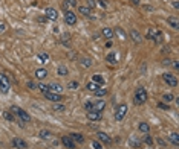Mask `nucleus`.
I'll return each mask as SVG.
<instances>
[{"label": "nucleus", "mask_w": 179, "mask_h": 149, "mask_svg": "<svg viewBox=\"0 0 179 149\" xmlns=\"http://www.w3.org/2000/svg\"><path fill=\"white\" fill-rule=\"evenodd\" d=\"M145 38H147V40H152V41H155V43H161L162 38H164V35H162V32L159 31V29H156V28H149L147 33H145Z\"/></svg>", "instance_id": "obj_1"}, {"label": "nucleus", "mask_w": 179, "mask_h": 149, "mask_svg": "<svg viewBox=\"0 0 179 149\" xmlns=\"http://www.w3.org/2000/svg\"><path fill=\"white\" fill-rule=\"evenodd\" d=\"M145 100H147V91H145L144 87H138L136 91H135V104L142 105Z\"/></svg>", "instance_id": "obj_2"}, {"label": "nucleus", "mask_w": 179, "mask_h": 149, "mask_svg": "<svg viewBox=\"0 0 179 149\" xmlns=\"http://www.w3.org/2000/svg\"><path fill=\"white\" fill-rule=\"evenodd\" d=\"M64 23L68 26H75L77 24V14L72 12L70 9H68L64 12Z\"/></svg>", "instance_id": "obj_3"}, {"label": "nucleus", "mask_w": 179, "mask_h": 149, "mask_svg": "<svg viewBox=\"0 0 179 149\" xmlns=\"http://www.w3.org/2000/svg\"><path fill=\"white\" fill-rule=\"evenodd\" d=\"M127 110H129V107L125 105V104H121L118 108H116V111H115V120L119 122V120H123L125 117V114H127Z\"/></svg>", "instance_id": "obj_4"}, {"label": "nucleus", "mask_w": 179, "mask_h": 149, "mask_svg": "<svg viewBox=\"0 0 179 149\" xmlns=\"http://www.w3.org/2000/svg\"><path fill=\"white\" fill-rule=\"evenodd\" d=\"M9 88H11L9 79L6 78L5 73H0V91H2V93H8Z\"/></svg>", "instance_id": "obj_5"}, {"label": "nucleus", "mask_w": 179, "mask_h": 149, "mask_svg": "<svg viewBox=\"0 0 179 149\" xmlns=\"http://www.w3.org/2000/svg\"><path fill=\"white\" fill-rule=\"evenodd\" d=\"M12 111H14L17 116L20 117V120L22 122H31V116L28 113H26L25 110H22V108H18V107H12Z\"/></svg>", "instance_id": "obj_6"}, {"label": "nucleus", "mask_w": 179, "mask_h": 149, "mask_svg": "<svg viewBox=\"0 0 179 149\" xmlns=\"http://www.w3.org/2000/svg\"><path fill=\"white\" fill-rule=\"evenodd\" d=\"M162 79H164L170 87H176V85H178V79L175 78V74H171V73H162Z\"/></svg>", "instance_id": "obj_7"}, {"label": "nucleus", "mask_w": 179, "mask_h": 149, "mask_svg": "<svg viewBox=\"0 0 179 149\" xmlns=\"http://www.w3.org/2000/svg\"><path fill=\"white\" fill-rule=\"evenodd\" d=\"M44 15H46V18L52 20V22L58 20V12H57V9H54V8H46V9H44Z\"/></svg>", "instance_id": "obj_8"}, {"label": "nucleus", "mask_w": 179, "mask_h": 149, "mask_svg": "<svg viewBox=\"0 0 179 149\" xmlns=\"http://www.w3.org/2000/svg\"><path fill=\"white\" fill-rule=\"evenodd\" d=\"M12 148H17V149H26L28 148V143L23 140V139H18V137H16V139H12Z\"/></svg>", "instance_id": "obj_9"}, {"label": "nucleus", "mask_w": 179, "mask_h": 149, "mask_svg": "<svg viewBox=\"0 0 179 149\" xmlns=\"http://www.w3.org/2000/svg\"><path fill=\"white\" fill-rule=\"evenodd\" d=\"M44 94V97L46 99H49V100H52V102H60L63 97L60 96V93H54V91H46V93H43Z\"/></svg>", "instance_id": "obj_10"}, {"label": "nucleus", "mask_w": 179, "mask_h": 149, "mask_svg": "<svg viewBox=\"0 0 179 149\" xmlns=\"http://www.w3.org/2000/svg\"><path fill=\"white\" fill-rule=\"evenodd\" d=\"M61 143L68 149H75V141L72 140L69 135H63V137H61Z\"/></svg>", "instance_id": "obj_11"}, {"label": "nucleus", "mask_w": 179, "mask_h": 149, "mask_svg": "<svg viewBox=\"0 0 179 149\" xmlns=\"http://www.w3.org/2000/svg\"><path fill=\"white\" fill-rule=\"evenodd\" d=\"M101 113H98V111H95V110H90V111H87V119L90 120V122H98V120H101Z\"/></svg>", "instance_id": "obj_12"}, {"label": "nucleus", "mask_w": 179, "mask_h": 149, "mask_svg": "<svg viewBox=\"0 0 179 149\" xmlns=\"http://www.w3.org/2000/svg\"><path fill=\"white\" fill-rule=\"evenodd\" d=\"M106 61H107L109 64H116V63H118V53H116L115 50L109 52L107 55H106Z\"/></svg>", "instance_id": "obj_13"}, {"label": "nucleus", "mask_w": 179, "mask_h": 149, "mask_svg": "<svg viewBox=\"0 0 179 149\" xmlns=\"http://www.w3.org/2000/svg\"><path fill=\"white\" fill-rule=\"evenodd\" d=\"M106 100L104 99H98L97 102H94V110L95 111H98V113H101V111H104V108H106Z\"/></svg>", "instance_id": "obj_14"}, {"label": "nucleus", "mask_w": 179, "mask_h": 149, "mask_svg": "<svg viewBox=\"0 0 179 149\" xmlns=\"http://www.w3.org/2000/svg\"><path fill=\"white\" fill-rule=\"evenodd\" d=\"M130 37H132V40H133L136 44H139V43L142 41V35H141V33H139L136 29H132V31H130Z\"/></svg>", "instance_id": "obj_15"}, {"label": "nucleus", "mask_w": 179, "mask_h": 149, "mask_svg": "<svg viewBox=\"0 0 179 149\" xmlns=\"http://www.w3.org/2000/svg\"><path fill=\"white\" fill-rule=\"evenodd\" d=\"M97 135H98V139L101 140L103 143H107V145H109L110 141H112V139H110V135H109V134H106V132H103V131H99V132H98Z\"/></svg>", "instance_id": "obj_16"}, {"label": "nucleus", "mask_w": 179, "mask_h": 149, "mask_svg": "<svg viewBox=\"0 0 179 149\" xmlns=\"http://www.w3.org/2000/svg\"><path fill=\"white\" fill-rule=\"evenodd\" d=\"M34 74H35V78H37V79L42 81V79H44L46 76H48V70H46V69H37Z\"/></svg>", "instance_id": "obj_17"}, {"label": "nucleus", "mask_w": 179, "mask_h": 149, "mask_svg": "<svg viewBox=\"0 0 179 149\" xmlns=\"http://www.w3.org/2000/svg\"><path fill=\"white\" fill-rule=\"evenodd\" d=\"M69 137H70L72 140H74L75 143H84V137H83L81 134H78V132H72V134L69 135Z\"/></svg>", "instance_id": "obj_18"}, {"label": "nucleus", "mask_w": 179, "mask_h": 149, "mask_svg": "<svg viewBox=\"0 0 179 149\" xmlns=\"http://www.w3.org/2000/svg\"><path fill=\"white\" fill-rule=\"evenodd\" d=\"M101 33H103V37L107 38V40H112V38H113V29H110V28H104V29L101 31Z\"/></svg>", "instance_id": "obj_19"}, {"label": "nucleus", "mask_w": 179, "mask_h": 149, "mask_svg": "<svg viewBox=\"0 0 179 149\" xmlns=\"http://www.w3.org/2000/svg\"><path fill=\"white\" fill-rule=\"evenodd\" d=\"M168 141L170 143H173L175 146H179V134L178 132H173L168 135Z\"/></svg>", "instance_id": "obj_20"}, {"label": "nucleus", "mask_w": 179, "mask_h": 149, "mask_svg": "<svg viewBox=\"0 0 179 149\" xmlns=\"http://www.w3.org/2000/svg\"><path fill=\"white\" fill-rule=\"evenodd\" d=\"M167 22H168V26H171L173 29H179V22L176 17H168Z\"/></svg>", "instance_id": "obj_21"}, {"label": "nucleus", "mask_w": 179, "mask_h": 149, "mask_svg": "<svg viewBox=\"0 0 179 149\" xmlns=\"http://www.w3.org/2000/svg\"><path fill=\"white\" fill-rule=\"evenodd\" d=\"M63 6L68 11L69 8H75L77 6V0H63Z\"/></svg>", "instance_id": "obj_22"}, {"label": "nucleus", "mask_w": 179, "mask_h": 149, "mask_svg": "<svg viewBox=\"0 0 179 149\" xmlns=\"http://www.w3.org/2000/svg\"><path fill=\"white\" fill-rule=\"evenodd\" d=\"M138 130L141 131V132H144V134H149L150 126H149V123H145V122H141V123L138 125Z\"/></svg>", "instance_id": "obj_23"}, {"label": "nucleus", "mask_w": 179, "mask_h": 149, "mask_svg": "<svg viewBox=\"0 0 179 149\" xmlns=\"http://www.w3.org/2000/svg\"><path fill=\"white\" fill-rule=\"evenodd\" d=\"M78 12L84 17H89L90 15V8H87V6H78Z\"/></svg>", "instance_id": "obj_24"}, {"label": "nucleus", "mask_w": 179, "mask_h": 149, "mask_svg": "<svg viewBox=\"0 0 179 149\" xmlns=\"http://www.w3.org/2000/svg\"><path fill=\"white\" fill-rule=\"evenodd\" d=\"M92 82H95L98 85H104V78L101 74H94V76H92Z\"/></svg>", "instance_id": "obj_25"}, {"label": "nucleus", "mask_w": 179, "mask_h": 149, "mask_svg": "<svg viewBox=\"0 0 179 149\" xmlns=\"http://www.w3.org/2000/svg\"><path fill=\"white\" fill-rule=\"evenodd\" d=\"M80 64H81L83 67H86V69H89V67H92V59L87 58V56L81 58V59H80Z\"/></svg>", "instance_id": "obj_26"}, {"label": "nucleus", "mask_w": 179, "mask_h": 149, "mask_svg": "<svg viewBox=\"0 0 179 149\" xmlns=\"http://www.w3.org/2000/svg\"><path fill=\"white\" fill-rule=\"evenodd\" d=\"M49 90H51V91H54V93H61L63 87L60 85V84H55V82H54V84H51V85H49Z\"/></svg>", "instance_id": "obj_27"}, {"label": "nucleus", "mask_w": 179, "mask_h": 149, "mask_svg": "<svg viewBox=\"0 0 179 149\" xmlns=\"http://www.w3.org/2000/svg\"><path fill=\"white\" fill-rule=\"evenodd\" d=\"M69 72H68V69H66L64 65H60L58 69H57V74H60V76H66Z\"/></svg>", "instance_id": "obj_28"}, {"label": "nucleus", "mask_w": 179, "mask_h": 149, "mask_svg": "<svg viewBox=\"0 0 179 149\" xmlns=\"http://www.w3.org/2000/svg\"><path fill=\"white\" fill-rule=\"evenodd\" d=\"M94 93H95V96L103 97V96H106V94H107V88H101V87H99V88H98L97 91H94Z\"/></svg>", "instance_id": "obj_29"}, {"label": "nucleus", "mask_w": 179, "mask_h": 149, "mask_svg": "<svg viewBox=\"0 0 179 149\" xmlns=\"http://www.w3.org/2000/svg\"><path fill=\"white\" fill-rule=\"evenodd\" d=\"M3 117H5L6 120H9V122H14V120H16L14 114H12L11 111H3Z\"/></svg>", "instance_id": "obj_30"}, {"label": "nucleus", "mask_w": 179, "mask_h": 149, "mask_svg": "<svg viewBox=\"0 0 179 149\" xmlns=\"http://www.w3.org/2000/svg\"><path fill=\"white\" fill-rule=\"evenodd\" d=\"M86 87H87V90H89V91H97L101 85H98V84H95V82H89Z\"/></svg>", "instance_id": "obj_31"}, {"label": "nucleus", "mask_w": 179, "mask_h": 149, "mask_svg": "<svg viewBox=\"0 0 179 149\" xmlns=\"http://www.w3.org/2000/svg\"><path fill=\"white\" fill-rule=\"evenodd\" d=\"M175 99V96H173V94H171V93H167V94H164V96H162V100H164V102H171V100H173Z\"/></svg>", "instance_id": "obj_32"}, {"label": "nucleus", "mask_w": 179, "mask_h": 149, "mask_svg": "<svg viewBox=\"0 0 179 149\" xmlns=\"http://www.w3.org/2000/svg\"><path fill=\"white\" fill-rule=\"evenodd\" d=\"M66 110V107L63 105V104H55L54 105V111H58V113H63Z\"/></svg>", "instance_id": "obj_33"}, {"label": "nucleus", "mask_w": 179, "mask_h": 149, "mask_svg": "<svg viewBox=\"0 0 179 149\" xmlns=\"http://www.w3.org/2000/svg\"><path fill=\"white\" fill-rule=\"evenodd\" d=\"M113 33H116V35H119V37H121V38H123V40L125 38V32H124V31H123L121 28H116V29L113 31Z\"/></svg>", "instance_id": "obj_34"}, {"label": "nucleus", "mask_w": 179, "mask_h": 149, "mask_svg": "<svg viewBox=\"0 0 179 149\" xmlns=\"http://www.w3.org/2000/svg\"><path fill=\"white\" fill-rule=\"evenodd\" d=\"M38 59L42 61V63H46V61L49 59V55L48 53H38Z\"/></svg>", "instance_id": "obj_35"}, {"label": "nucleus", "mask_w": 179, "mask_h": 149, "mask_svg": "<svg viewBox=\"0 0 179 149\" xmlns=\"http://www.w3.org/2000/svg\"><path fill=\"white\" fill-rule=\"evenodd\" d=\"M37 88H40V90H42V93L51 91V90H49V85H46V84H40V85H37Z\"/></svg>", "instance_id": "obj_36"}, {"label": "nucleus", "mask_w": 179, "mask_h": 149, "mask_svg": "<svg viewBox=\"0 0 179 149\" xmlns=\"http://www.w3.org/2000/svg\"><path fill=\"white\" fill-rule=\"evenodd\" d=\"M144 143H145V145H149V146H152V145H153V139H152V137H150V135H149V134H145V139H144Z\"/></svg>", "instance_id": "obj_37"}, {"label": "nucleus", "mask_w": 179, "mask_h": 149, "mask_svg": "<svg viewBox=\"0 0 179 149\" xmlns=\"http://www.w3.org/2000/svg\"><path fill=\"white\" fill-rule=\"evenodd\" d=\"M61 43L66 44V46H69V33H63V37H61Z\"/></svg>", "instance_id": "obj_38"}, {"label": "nucleus", "mask_w": 179, "mask_h": 149, "mask_svg": "<svg viewBox=\"0 0 179 149\" xmlns=\"http://www.w3.org/2000/svg\"><path fill=\"white\" fill-rule=\"evenodd\" d=\"M40 137H42V139H49L51 137V132L46 131V130H43V131H40Z\"/></svg>", "instance_id": "obj_39"}, {"label": "nucleus", "mask_w": 179, "mask_h": 149, "mask_svg": "<svg viewBox=\"0 0 179 149\" xmlns=\"http://www.w3.org/2000/svg\"><path fill=\"white\" fill-rule=\"evenodd\" d=\"M68 87H69L70 90H77L78 88V82H77V81H72V82L68 84Z\"/></svg>", "instance_id": "obj_40"}, {"label": "nucleus", "mask_w": 179, "mask_h": 149, "mask_svg": "<svg viewBox=\"0 0 179 149\" xmlns=\"http://www.w3.org/2000/svg\"><path fill=\"white\" fill-rule=\"evenodd\" d=\"M84 108H86V111L94 110V102H86V104H84Z\"/></svg>", "instance_id": "obj_41"}, {"label": "nucleus", "mask_w": 179, "mask_h": 149, "mask_svg": "<svg viewBox=\"0 0 179 149\" xmlns=\"http://www.w3.org/2000/svg\"><path fill=\"white\" fill-rule=\"evenodd\" d=\"M92 148L94 149H103V146H101L99 141H92Z\"/></svg>", "instance_id": "obj_42"}, {"label": "nucleus", "mask_w": 179, "mask_h": 149, "mask_svg": "<svg viewBox=\"0 0 179 149\" xmlns=\"http://www.w3.org/2000/svg\"><path fill=\"white\" fill-rule=\"evenodd\" d=\"M97 6V0H87V8H95Z\"/></svg>", "instance_id": "obj_43"}, {"label": "nucleus", "mask_w": 179, "mask_h": 149, "mask_svg": "<svg viewBox=\"0 0 179 149\" xmlns=\"http://www.w3.org/2000/svg\"><path fill=\"white\" fill-rule=\"evenodd\" d=\"M26 85H28V88H29V90H35V88H37V85H35L34 82H32V81H29V82L26 84Z\"/></svg>", "instance_id": "obj_44"}, {"label": "nucleus", "mask_w": 179, "mask_h": 149, "mask_svg": "<svg viewBox=\"0 0 179 149\" xmlns=\"http://www.w3.org/2000/svg\"><path fill=\"white\" fill-rule=\"evenodd\" d=\"M158 107H159V108H162V110L170 111V107H168V105H165V104H162V102H159V104H158Z\"/></svg>", "instance_id": "obj_45"}, {"label": "nucleus", "mask_w": 179, "mask_h": 149, "mask_svg": "<svg viewBox=\"0 0 179 149\" xmlns=\"http://www.w3.org/2000/svg\"><path fill=\"white\" fill-rule=\"evenodd\" d=\"M97 2H99V5H101L103 8H107V0H97Z\"/></svg>", "instance_id": "obj_46"}, {"label": "nucleus", "mask_w": 179, "mask_h": 149, "mask_svg": "<svg viewBox=\"0 0 179 149\" xmlns=\"http://www.w3.org/2000/svg\"><path fill=\"white\" fill-rule=\"evenodd\" d=\"M107 47H112V41H110V40H109L107 43H106V49H107Z\"/></svg>", "instance_id": "obj_47"}, {"label": "nucleus", "mask_w": 179, "mask_h": 149, "mask_svg": "<svg viewBox=\"0 0 179 149\" xmlns=\"http://www.w3.org/2000/svg\"><path fill=\"white\" fill-rule=\"evenodd\" d=\"M173 65H175V69H176V70L179 69V64H178V61H173Z\"/></svg>", "instance_id": "obj_48"}, {"label": "nucleus", "mask_w": 179, "mask_h": 149, "mask_svg": "<svg viewBox=\"0 0 179 149\" xmlns=\"http://www.w3.org/2000/svg\"><path fill=\"white\" fill-rule=\"evenodd\" d=\"M5 31V24H2V23H0V33H2Z\"/></svg>", "instance_id": "obj_49"}, {"label": "nucleus", "mask_w": 179, "mask_h": 149, "mask_svg": "<svg viewBox=\"0 0 179 149\" xmlns=\"http://www.w3.org/2000/svg\"><path fill=\"white\" fill-rule=\"evenodd\" d=\"M173 8H175V9H178V8H179V5H178V2H176V0L173 2Z\"/></svg>", "instance_id": "obj_50"}, {"label": "nucleus", "mask_w": 179, "mask_h": 149, "mask_svg": "<svg viewBox=\"0 0 179 149\" xmlns=\"http://www.w3.org/2000/svg\"><path fill=\"white\" fill-rule=\"evenodd\" d=\"M132 2H133V5H139V3H141V0H132Z\"/></svg>", "instance_id": "obj_51"}]
</instances>
